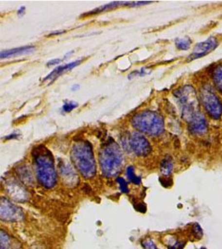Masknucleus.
Wrapping results in <instances>:
<instances>
[{
  "label": "nucleus",
  "instance_id": "nucleus-21",
  "mask_svg": "<svg viewBox=\"0 0 222 249\" xmlns=\"http://www.w3.org/2000/svg\"><path fill=\"white\" fill-rule=\"evenodd\" d=\"M123 3L122 2H115V3H109V4H107V5L103 6V7H101L99 9H94L93 11L90 12L88 14L89 15H92V14H97V13H101V12L106 11V10H109V9H112V8H115V7H117V6L122 5Z\"/></svg>",
  "mask_w": 222,
  "mask_h": 249
},
{
  "label": "nucleus",
  "instance_id": "nucleus-20",
  "mask_svg": "<svg viewBox=\"0 0 222 249\" xmlns=\"http://www.w3.org/2000/svg\"><path fill=\"white\" fill-rule=\"evenodd\" d=\"M191 41L189 37L177 38L176 40V46L180 50H187L191 47Z\"/></svg>",
  "mask_w": 222,
  "mask_h": 249
},
{
  "label": "nucleus",
  "instance_id": "nucleus-9",
  "mask_svg": "<svg viewBox=\"0 0 222 249\" xmlns=\"http://www.w3.org/2000/svg\"><path fill=\"white\" fill-rule=\"evenodd\" d=\"M218 46V41L214 37H210L204 42L198 43L195 48L193 53L190 56V59H197L199 57H203L211 52L215 50Z\"/></svg>",
  "mask_w": 222,
  "mask_h": 249
},
{
  "label": "nucleus",
  "instance_id": "nucleus-3",
  "mask_svg": "<svg viewBox=\"0 0 222 249\" xmlns=\"http://www.w3.org/2000/svg\"><path fill=\"white\" fill-rule=\"evenodd\" d=\"M100 167L106 177H114L122 170L123 164V151L119 145L114 142L106 143L99 153Z\"/></svg>",
  "mask_w": 222,
  "mask_h": 249
},
{
  "label": "nucleus",
  "instance_id": "nucleus-18",
  "mask_svg": "<svg viewBox=\"0 0 222 249\" xmlns=\"http://www.w3.org/2000/svg\"><path fill=\"white\" fill-rule=\"evenodd\" d=\"M173 170V160L171 156H166L163 159L161 163V172L163 176H166L171 175V171Z\"/></svg>",
  "mask_w": 222,
  "mask_h": 249
},
{
  "label": "nucleus",
  "instance_id": "nucleus-6",
  "mask_svg": "<svg viewBox=\"0 0 222 249\" xmlns=\"http://www.w3.org/2000/svg\"><path fill=\"white\" fill-rule=\"evenodd\" d=\"M201 100L207 113L213 119H220L222 115V103L210 86L205 85L201 90Z\"/></svg>",
  "mask_w": 222,
  "mask_h": 249
},
{
  "label": "nucleus",
  "instance_id": "nucleus-7",
  "mask_svg": "<svg viewBox=\"0 0 222 249\" xmlns=\"http://www.w3.org/2000/svg\"><path fill=\"white\" fill-rule=\"evenodd\" d=\"M126 149L138 156H146L151 151V144L144 136L138 133H131L123 141Z\"/></svg>",
  "mask_w": 222,
  "mask_h": 249
},
{
  "label": "nucleus",
  "instance_id": "nucleus-26",
  "mask_svg": "<svg viewBox=\"0 0 222 249\" xmlns=\"http://www.w3.org/2000/svg\"><path fill=\"white\" fill-rule=\"evenodd\" d=\"M135 209L137 211H140V212L145 213L146 210H147V207L143 203H138L137 204H135Z\"/></svg>",
  "mask_w": 222,
  "mask_h": 249
},
{
  "label": "nucleus",
  "instance_id": "nucleus-2",
  "mask_svg": "<svg viewBox=\"0 0 222 249\" xmlns=\"http://www.w3.org/2000/svg\"><path fill=\"white\" fill-rule=\"evenodd\" d=\"M72 161L80 174L86 178L96 175V162L92 147L89 142H78L74 144L71 151Z\"/></svg>",
  "mask_w": 222,
  "mask_h": 249
},
{
  "label": "nucleus",
  "instance_id": "nucleus-13",
  "mask_svg": "<svg viewBox=\"0 0 222 249\" xmlns=\"http://www.w3.org/2000/svg\"><path fill=\"white\" fill-rule=\"evenodd\" d=\"M35 47H33V46H25V47L2 51L1 52V58L3 59V58H8V57H17V56H21L24 54L31 53L32 52L35 51Z\"/></svg>",
  "mask_w": 222,
  "mask_h": 249
},
{
  "label": "nucleus",
  "instance_id": "nucleus-4",
  "mask_svg": "<svg viewBox=\"0 0 222 249\" xmlns=\"http://www.w3.org/2000/svg\"><path fill=\"white\" fill-rule=\"evenodd\" d=\"M131 124L137 130L150 136H157L164 130L163 117L150 110H144L134 116Z\"/></svg>",
  "mask_w": 222,
  "mask_h": 249
},
{
  "label": "nucleus",
  "instance_id": "nucleus-15",
  "mask_svg": "<svg viewBox=\"0 0 222 249\" xmlns=\"http://www.w3.org/2000/svg\"><path fill=\"white\" fill-rule=\"evenodd\" d=\"M1 249H22L21 245L15 238H12L10 235L1 231Z\"/></svg>",
  "mask_w": 222,
  "mask_h": 249
},
{
  "label": "nucleus",
  "instance_id": "nucleus-12",
  "mask_svg": "<svg viewBox=\"0 0 222 249\" xmlns=\"http://www.w3.org/2000/svg\"><path fill=\"white\" fill-rule=\"evenodd\" d=\"M59 171L66 184L76 185L78 183V177L69 163L62 162L59 164Z\"/></svg>",
  "mask_w": 222,
  "mask_h": 249
},
{
  "label": "nucleus",
  "instance_id": "nucleus-23",
  "mask_svg": "<svg viewBox=\"0 0 222 249\" xmlns=\"http://www.w3.org/2000/svg\"><path fill=\"white\" fill-rule=\"evenodd\" d=\"M142 245L143 249H158L154 241L151 240V238H146L145 240L143 241Z\"/></svg>",
  "mask_w": 222,
  "mask_h": 249
},
{
  "label": "nucleus",
  "instance_id": "nucleus-22",
  "mask_svg": "<svg viewBox=\"0 0 222 249\" xmlns=\"http://www.w3.org/2000/svg\"><path fill=\"white\" fill-rule=\"evenodd\" d=\"M117 182L118 183V185H119L121 191L123 193H125V194H129V184H128V183H127L125 179L122 178V177H118V178H117Z\"/></svg>",
  "mask_w": 222,
  "mask_h": 249
},
{
  "label": "nucleus",
  "instance_id": "nucleus-10",
  "mask_svg": "<svg viewBox=\"0 0 222 249\" xmlns=\"http://www.w3.org/2000/svg\"><path fill=\"white\" fill-rule=\"evenodd\" d=\"M6 192L15 201L25 202L29 198L27 190L15 180L6 182Z\"/></svg>",
  "mask_w": 222,
  "mask_h": 249
},
{
  "label": "nucleus",
  "instance_id": "nucleus-8",
  "mask_svg": "<svg viewBox=\"0 0 222 249\" xmlns=\"http://www.w3.org/2000/svg\"><path fill=\"white\" fill-rule=\"evenodd\" d=\"M0 217L1 219L9 222L21 220L23 217V213L20 208L16 206L8 198H1L0 206Z\"/></svg>",
  "mask_w": 222,
  "mask_h": 249
},
{
  "label": "nucleus",
  "instance_id": "nucleus-27",
  "mask_svg": "<svg viewBox=\"0 0 222 249\" xmlns=\"http://www.w3.org/2000/svg\"><path fill=\"white\" fill-rule=\"evenodd\" d=\"M60 62H61V60L60 59L53 60V61H50V62L48 63V66L56 65L57 63H59Z\"/></svg>",
  "mask_w": 222,
  "mask_h": 249
},
{
  "label": "nucleus",
  "instance_id": "nucleus-1",
  "mask_svg": "<svg viewBox=\"0 0 222 249\" xmlns=\"http://www.w3.org/2000/svg\"><path fill=\"white\" fill-rule=\"evenodd\" d=\"M35 172L37 180L46 189H51L57 183V174L55 160L51 152L43 145L35 148L33 151Z\"/></svg>",
  "mask_w": 222,
  "mask_h": 249
},
{
  "label": "nucleus",
  "instance_id": "nucleus-11",
  "mask_svg": "<svg viewBox=\"0 0 222 249\" xmlns=\"http://www.w3.org/2000/svg\"><path fill=\"white\" fill-rule=\"evenodd\" d=\"M188 128L194 135H203L207 131V123L203 114H198L188 122Z\"/></svg>",
  "mask_w": 222,
  "mask_h": 249
},
{
  "label": "nucleus",
  "instance_id": "nucleus-25",
  "mask_svg": "<svg viewBox=\"0 0 222 249\" xmlns=\"http://www.w3.org/2000/svg\"><path fill=\"white\" fill-rule=\"evenodd\" d=\"M185 243L181 241H176L173 244L168 247V249H183L185 247Z\"/></svg>",
  "mask_w": 222,
  "mask_h": 249
},
{
  "label": "nucleus",
  "instance_id": "nucleus-24",
  "mask_svg": "<svg viewBox=\"0 0 222 249\" xmlns=\"http://www.w3.org/2000/svg\"><path fill=\"white\" fill-rule=\"evenodd\" d=\"M77 107V102H65L64 105H63V110L64 112H70L72 110H74V109H75Z\"/></svg>",
  "mask_w": 222,
  "mask_h": 249
},
{
  "label": "nucleus",
  "instance_id": "nucleus-5",
  "mask_svg": "<svg viewBox=\"0 0 222 249\" xmlns=\"http://www.w3.org/2000/svg\"><path fill=\"white\" fill-rule=\"evenodd\" d=\"M182 109V115L186 122L200 114V107L196 91L191 86H185L174 92Z\"/></svg>",
  "mask_w": 222,
  "mask_h": 249
},
{
  "label": "nucleus",
  "instance_id": "nucleus-28",
  "mask_svg": "<svg viewBox=\"0 0 222 249\" xmlns=\"http://www.w3.org/2000/svg\"><path fill=\"white\" fill-rule=\"evenodd\" d=\"M205 249V248H201V249Z\"/></svg>",
  "mask_w": 222,
  "mask_h": 249
},
{
  "label": "nucleus",
  "instance_id": "nucleus-19",
  "mask_svg": "<svg viewBox=\"0 0 222 249\" xmlns=\"http://www.w3.org/2000/svg\"><path fill=\"white\" fill-rule=\"evenodd\" d=\"M127 176H128V178H129V180L131 182V183H133V184H137V185H139L142 183V178L139 176H137L136 174H135V170H134V168L132 166H129L127 169Z\"/></svg>",
  "mask_w": 222,
  "mask_h": 249
},
{
  "label": "nucleus",
  "instance_id": "nucleus-17",
  "mask_svg": "<svg viewBox=\"0 0 222 249\" xmlns=\"http://www.w3.org/2000/svg\"><path fill=\"white\" fill-rule=\"evenodd\" d=\"M212 78L217 90L222 93V63L214 68Z\"/></svg>",
  "mask_w": 222,
  "mask_h": 249
},
{
  "label": "nucleus",
  "instance_id": "nucleus-14",
  "mask_svg": "<svg viewBox=\"0 0 222 249\" xmlns=\"http://www.w3.org/2000/svg\"><path fill=\"white\" fill-rule=\"evenodd\" d=\"M81 60H78V61H76V62H70V63H68V64H65V65L60 66L58 68H55L54 71H52L51 73L49 74L48 77H45L44 80H43V82H46V81H48V80H55V78H57L58 76H60L61 74L64 73L65 71H69V70H71L73 68H75V67H77L78 64L81 63Z\"/></svg>",
  "mask_w": 222,
  "mask_h": 249
},
{
  "label": "nucleus",
  "instance_id": "nucleus-16",
  "mask_svg": "<svg viewBox=\"0 0 222 249\" xmlns=\"http://www.w3.org/2000/svg\"><path fill=\"white\" fill-rule=\"evenodd\" d=\"M17 174L20 179L28 185H32L34 183V177L32 175L31 170H29V167H27L26 165H22L18 168Z\"/></svg>",
  "mask_w": 222,
  "mask_h": 249
}]
</instances>
